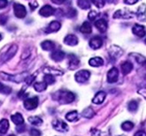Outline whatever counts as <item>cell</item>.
Masks as SVG:
<instances>
[{
	"label": "cell",
	"instance_id": "cell-1",
	"mask_svg": "<svg viewBox=\"0 0 146 136\" xmlns=\"http://www.w3.org/2000/svg\"><path fill=\"white\" fill-rule=\"evenodd\" d=\"M54 98L62 104H68V103H71L74 101L75 99V95L73 94L71 91H67V90H58V92L55 93Z\"/></svg>",
	"mask_w": 146,
	"mask_h": 136
},
{
	"label": "cell",
	"instance_id": "cell-2",
	"mask_svg": "<svg viewBox=\"0 0 146 136\" xmlns=\"http://www.w3.org/2000/svg\"><path fill=\"white\" fill-rule=\"evenodd\" d=\"M0 77L3 80L9 82H13V83H21L23 80L27 77V73H22V74H17V75H11V74H6L4 72H0Z\"/></svg>",
	"mask_w": 146,
	"mask_h": 136
},
{
	"label": "cell",
	"instance_id": "cell-3",
	"mask_svg": "<svg viewBox=\"0 0 146 136\" xmlns=\"http://www.w3.org/2000/svg\"><path fill=\"white\" fill-rule=\"evenodd\" d=\"M17 51H18V46L17 45H12L10 48H9V50L0 57V63H3V62L7 61V60L11 59V58L16 55Z\"/></svg>",
	"mask_w": 146,
	"mask_h": 136
},
{
	"label": "cell",
	"instance_id": "cell-4",
	"mask_svg": "<svg viewBox=\"0 0 146 136\" xmlns=\"http://www.w3.org/2000/svg\"><path fill=\"white\" fill-rule=\"evenodd\" d=\"M90 76H91L90 71H88V70H80V71H78L75 74V80H76V82H78V83L83 84V83H86V82L90 79Z\"/></svg>",
	"mask_w": 146,
	"mask_h": 136
},
{
	"label": "cell",
	"instance_id": "cell-5",
	"mask_svg": "<svg viewBox=\"0 0 146 136\" xmlns=\"http://www.w3.org/2000/svg\"><path fill=\"white\" fill-rule=\"evenodd\" d=\"M14 13L15 16L19 18H23L27 16V9L22 4L15 3L14 4Z\"/></svg>",
	"mask_w": 146,
	"mask_h": 136
},
{
	"label": "cell",
	"instance_id": "cell-6",
	"mask_svg": "<svg viewBox=\"0 0 146 136\" xmlns=\"http://www.w3.org/2000/svg\"><path fill=\"white\" fill-rule=\"evenodd\" d=\"M38 103H39V98L37 96H34L25 99V101L23 102V106L27 110H33L38 106Z\"/></svg>",
	"mask_w": 146,
	"mask_h": 136
},
{
	"label": "cell",
	"instance_id": "cell-7",
	"mask_svg": "<svg viewBox=\"0 0 146 136\" xmlns=\"http://www.w3.org/2000/svg\"><path fill=\"white\" fill-rule=\"evenodd\" d=\"M135 17V14L131 11H128V10H125V11H122V10H119L117 12H115V14L113 15V18H131Z\"/></svg>",
	"mask_w": 146,
	"mask_h": 136
},
{
	"label": "cell",
	"instance_id": "cell-8",
	"mask_svg": "<svg viewBox=\"0 0 146 136\" xmlns=\"http://www.w3.org/2000/svg\"><path fill=\"white\" fill-rule=\"evenodd\" d=\"M118 77H119V70L117 69L116 67H112L111 69L108 71V74H107L108 83L113 84V83H115V82H117Z\"/></svg>",
	"mask_w": 146,
	"mask_h": 136
},
{
	"label": "cell",
	"instance_id": "cell-9",
	"mask_svg": "<svg viewBox=\"0 0 146 136\" xmlns=\"http://www.w3.org/2000/svg\"><path fill=\"white\" fill-rule=\"evenodd\" d=\"M53 127L56 130L60 131V132H66L68 131V125L64 121H60V119H56L53 121Z\"/></svg>",
	"mask_w": 146,
	"mask_h": 136
},
{
	"label": "cell",
	"instance_id": "cell-10",
	"mask_svg": "<svg viewBox=\"0 0 146 136\" xmlns=\"http://www.w3.org/2000/svg\"><path fill=\"white\" fill-rule=\"evenodd\" d=\"M109 55L113 59H115V58H118L121 57L122 55H123V50H122L120 47L118 46H111L109 49Z\"/></svg>",
	"mask_w": 146,
	"mask_h": 136
},
{
	"label": "cell",
	"instance_id": "cell-11",
	"mask_svg": "<svg viewBox=\"0 0 146 136\" xmlns=\"http://www.w3.org/2000/svg\"><path fill=\"white\" fill-rule=\"evenodd\" d=\"M39 14L42 16V17H50V16L54 15L55 14V9L53 8L50 5H45L43 6L39 11Z\"/></svg>",
	"mask_w": 146,
	"mask_h": 136
},
{
	"label": "cell",
	"instance_id": "cell-12",
	"mask_svg": "<svg viewBox=\"0 0 146 136\" xmlns=\"http://www.w3.org/2000/svg\"><path fill=\"white\" fill-rule=\"evenodd\" d=\"M89 45H90V47L93 50H98V49H100L102 46V40H101L100 37H94L93 39L90 40Z\"/></svg>",
	"mask_w": 146,
	"mask_h": 136
},
{
	"label": "cell",
	"instance_id": "cell-13",
	"mask_svg": "<svg viewBox=\"0 0 146 136\" xmlns=\"http://www.w3.org/2000/svg\"><path fill=\"white\" fill-rule=\"evenodd\" d=\"M95 25H96V27L98 28V31H100V32H105L107 30V22H106V20H102V18H100V20H96L95 22Z\"/></svg>",
	"mask_w": 146,
	"mask_h": 136
},
{
	"label": "cell",
	"instance_id": "cell-14",
	"mask_svg": "<svg viewBox=\"0 0 146 136\" xmlns=\"http://www.w3.org/2000/svg\"><path fill=\"white\" fill-rule=\"evenodd\" d=\"M79 58L74 55H69V61H68V65H69V69L70 70H74L78 67L79 65Z\"/></svg>",
	"mask_w": 146,
	"mask_h": 136
},
{
	"label": "cell",
	"instance_id": "cell-15",
	"mask_svg": "<svg viewBox=\"0 0 146 136\" xmlns=\"http://www.w3.org/2000/svg\"><path fill=\"white\" fill-rule=\"evenodd\" d=\"M133 33L135 34L136 36H138V37H143L145 35L146 31H145L144 26H142V25H140V24H135L133 27Z\"/></svg>",
	"mask_w": 146,
	"mask_h": 136
},
{
	"label": "cell",
	"instance_id": "cell-16",
	"mask_svg": "<svg viewBox=\"0 0 146 136\" xmlns=\"http://www.w3.org/2000/svg\"><path fill=\"white\" fill-rule=\"evenodd\" d=\"M60 22H56V20H54V22H52L50 24L48 25V27H47L46 29V32L47 33H52V32H56L58 31V30H60Z\"/></svg>",
	"mask_w": 146,
	"mask_h": 136
},
{
	"label": "cell",
	"instance_id": "cell-17",
	"mask_svg": "<svg viewBox=\"0 0 146 136\" xmlns=\"http://www.w3.org/2000/svg\"><path fill=\"white\" fill-rule=\"evenodd\" d=\"M64 44H66L68 46H75L78 44V38H77L75 35L73 34H69L67 35L66 37L64 38Z\"/></svg>",
	"mask_w": 146,
	"mask_h": 136
},
{
	"label": "cell",
	"instance_id": "cell-18",
	"mask_svg": "<svg viewBox=\"0 0 146 136\" xmlns=\"http://www.w3.org/2000/svg\"><path fill=\"white\" fill-rule=\"evenodd\" d=\"M65 57V53H63L62 51L58 50V51H55L51 53V58L55 61H62V60Z\"/></svg>",
	"mask_w": 146,
	"mask_h": 136
},
{
	"label": "cell",
	"instance_id": "cell-19",
	"mask_svg": "<svg viewBox=\"0 0 146 136\" xmlns=\"http://www.w3.org/2000/svg\"><path fill=\"white\" fill-rule=\"evenodd\" d=\"M105 97H106V93L104 91H98L95 95V97L93 98V103H95V104H101L104 101Z\"/></svg>",
	"mask_w": 146,
	"mask_h": 136
},
{
	"label": "cell",
	"instance_id": "cell-20",
	"mask_svg": "<svg viewBox=\"0 0 146 136\" xmlns=\"http://www.w3.org/2000/svg\"><path fill=\"white\" fill-rule=\"evenodd\" d=\"M89 64L93 67H100V66H102L103 65V59L100 57H93L89 60Z\"/></svg>",
	"mask_w": 146,
	"mask_h": 136
},
{
	"label": "cell",
	"instance_id": "cell-21",
	"mask_svg": "<svg viewBox=\"0 0 146 136\" xmlns=\"http://www.w3.org/2000/svg\"><path fill=\"white\" fill-rule=\"evenodd\" d=\"M145 10H146V5H141L137 10V18H139V20H142V22H146V15H145Z\"/></svg>",
	"mask_w": 146,
	"mask_h": 136
},
{
	"label": "cell",
	"instance_id": "cell-22",
	"mask_svg": "<svg viewBox=\"0 0 146 136\" xmlns=\"http://www.w3.org/2000/svg\"><path fill=\"white\" fill-rule=\"evenodd\" d=\"M121 69H122V72H123L124 75L129 74V72L133 70V64H131L129 61H125V62L122 63Z\"/></svg>",
	"mask_w": 146,
	"mask_h": 136
},
{
	"label": "cell",
	"instance_id": "cell-23",
	"mask_svg": "<svg viewBox=\"0 0 146 136\" xmlns=\"http://www.w3.org/2000/svg\"><path fill=\"white\" fill-rule=\"evenodd\" d=\"M11 119L16 125H21L23 123V118L20 113H16L15 115H12Z\"/></svg>",
	"mask_w": 146,
	"mask_h": 136
},
{
	"label": "cell",
	"instance_id": "cell-24",
	"mask_svg": "<svg viewBox=\"0 0 146 136\" xmlns=\"http://www.w3.org/2000/svg\"><path fill=\"white\" fill-rule=\"evenodd\" d=\"M41 48L43 49L44 51H53L55 49V43H53L52 41H43L41 43Z\"/></svg>",
	"mask_w": 146,
	"mask_h": 136
},
{
	"label": "cell",
	"instance_id": "cell-25",
	"mask_svg": "<svg viewBox=\"0 0 146 136\" xmlns=\"http://www.w3.org/2000/svg\"><path fill=\"white\" fill-rule=\"evenodd\" d=\"M9 129V121L8 119H3L0 121V133L5 134Z\"/></svg>",
	"mask_w": 146,
	"mask_h": 136
},
{
	"label": "cell",
	"instance_id": "cell-26",
	"mask_svg": "<svg viewBox=\"0 0 146 136\" xmlns=\"http://www.w3.org/2000/svg\"><path fill=\"white\" fill-rule=\"evenodd\" d=\"M65 119L69 121H76L79 119V115H78V112L77 111H72V112H69V113L66 114L65 116Z\"/></svg>",
	"mask_w": 146,
	"mask_h": 136
},
{
	"label": "cell",
	"instance_id": "cell-27",
	"mask_svg": "<svg viewBox=\"0 0 146 136\" xmlns=\"http://www.w3.org/2000/svg\"><path fill=\"white\" fill-rule=\"evenodd\" d=\"M80 31H81L82 33H84V34H90L92 32L91 23L88 22H85L83 24H82V26L80 27Z\"/></svg>",
	"mask_w": 146,
	"mask_h": 136
},
{
	"label": "cell",
	"instance_id": "cell-28",
	"mask_svg": "<svg viewBox=\"0 0 146 136\" xmlns=\"http://www.w3.org/2000/svg\"><path fill=\"white\" fill-rule=\"evenodd\" d=\"M47 84L45 82H36V83L33 85V88L34 90L36 91H39V92H41V91H44L47 88Z\"/></svg>",
	"mask_w": 146,
	"mask_h": 136
},
{
	"label": "cell",
	"instance_id": "cell-29",
	"mask_svg": "<svg viewBox=\"0 0 146 136\" xmlns=\"http://www.w3.org/2000/svg\"><path fill=\"white\" fill-rule=\"evenodd\" d=\"M94 115H95V112H94V110L92 109L91 107L86 108V109L82 112V116L86 119H92L94 117Z\"/></svg>",
	"mask_w": 146,
	"mask_h": 136
},
{
	"label": "cell",
	"instance_id": "cell-30",
	"mask_svg": "<svg viewBox=\"0 0 146 136\" xmlns=\"http://www.w3.org/2000/svg\"><path fill=\"white\" fill-rule=\"evenodd\" d=\"M78 6L83 10H86V9H90L91 8V3L89 0H78L77 2Z\"/></svg>",
	"mask_w": 146,
	"mask_h": 136
},
{
	"label": "cell",
	"instance_id": "cell-31",
	"mask_svg": "<svg viewBox=\"0 0 146 136\" xmlns=\"http://www.w3.org/2000/svg\"><path fill=\"white\" fill-rule=\"evenodd\" d=\"M28 121H29V123H31V125H41L42 123H43V121H42V119L39 118V117H37V116L29 117Z\"/></svg>",
	"mask_w": 146,
	"mask_h": 136
},
{
	"label": "cell",
	"instance_id": "cell-32",
	"mask_svg": "<svg viewBox=\"0 0 146 136\" xmlns=\"http://www.w3.org/2000/svg\"><path fill=\"white\" fill-rule=\"evenodd\" d=\"M44 82H45L47 85H53V84L56 82V79L52 74L47 73L45 76H44Z\"/></svg>",
	"mask_w": 146,
	"mask_h": 136
},
{
	"label": "cell",
	"instance_id": "cell-33",
	"mask_svg": "<svg viewBox=\"0 0 146 136\" xmlns=\"http://www.w3.org/2000/svg\"><path fill=\"white\" fill-rule=\"evenodd\" d=\"M133 126H135V125H133V123H131V121H125V123H122L121 127H122V129L125 130V131H129V130L133 129Z\"/></svg>",
	"mask_w": 146,
	"mask_h": 136
},
{
	"label": "cell",
	"instance_id": "cell-34",
	"mask_svg": "<svg viewBox=\"0 0 146 136\" xmlns=\"http://www.w3.org/2000/svg\"><path fill=\"white\" fill-rule=\"evenodd\" d=\"M128 107L131 112H136V110H137V108H138V103L136 102L135 100H133V101H131L129 103Z\"/></svg>",
	"mask_w": 146,
	"mask_h": 136
},
{
	"label": "cell",
	"instance_id": "cell-35",
	"mask_svg": "<svg viewBox=\"0 0 146 136\" xmlns=\"http://www.w3.org/2000/svg\"><path fill=\"white\" fill-rule=\"evenodd\" d=\"M0 92L5 93V94H8V93L11 92V88L7 86H4L3 84L0 83Z\"/></svg>",
	"mask_w": 146,
	"mask_h": 136
},
{
	"label": "cell",
	"instance_id": "cell-36",
	"mask_svg": "<svg viewBox=\"0 0 146 136\" xmlns=\"http://www.w3.org/2000/svg\"><path fill=\"white\" fill-rule=\"evenodd\" d=\"M98 16H100V14L96 11H91L88 15V18L91 20H96V18H98Z\"/></svg>",
	"mask_w": 146,
	"mask_h": 136
},
{
	"label": "cell",
	"instance_id": "cell-37",
	"mask_svg": "<svg viewBox=\"0 0 146 136\" xmlns=\"http://www.w3.org/2000/svg\"><path fill=\"white\" fill-rule=\"evenodd\" d=\"M94 5L96 6L98 8H102L104 6V0H92Z\"/></svg>",
	"mask_w": 146,
	"mask_h": 136
},
{
	"label": "cell",
	"instance_id": "cell-38",
	"mask_svg": "<svg viewBox=\"0 0 146 136\" xmlns=\"http://www.w3.org/2000/svg\"><path fill=\"white\" fill-rule=\"evenodd\" d=\"M35 77H36V74H33L32 76H28L25 78V82H27V85H31V83L34 81Z\"/></svg>",
	"mask_w": 146,
	"mask_h": 136
},
{
	"label": "cell",
	"instance_id": "cell-39",
	"mask_svg": "<svg viewBox=\"0 0 146 136\" xmlns=\"http://www.w3.org/2000/svg\"><path fill=\"white\" fill-rule=\"evenodd\" d=\"M76 10H74V9H71V10H69L68 11V13H67V17L68 18H73V17H75L76 16Z\"/></svg>",
	"mask_w": 146,
	"mask_h": 136
},
{
	"label": "cell",
	"instance_id": "cell-40",
	"mask_svg": "<svg viewBox=\"0 0 146 136\" xmlns=\"http://www.w3.org/2000/svg\"><path fill=\"white\" fill-rule=\"evenodd\" d=\"M7 5H8L7 0H0V9H4Z\"/></svg>",
	"mask_w": 146,
	"mask_h": 136
},
{
	"label": "cell",
	"instance_id": "cell-41",
	"mask_svg": "<svg viewBox=\"0 0 146 136\" xmlns=\"http://www.w3.org/2000/svg\"><path fill=\"white\" fill-rule=\"evenodd\" d=\"M30 134H31L32 136H36V135H40L41 134V132H40L39 130L35 129V128H33V129L30 130Z\"/></svg>",
	"mask_w": 146,
	"mask_h": 136
},
{
	"label": "cell",
	"instance_id": "cell-42",
	"mask_svg": "<svg viewBox=\"0 0 146 136\" xmlns=\"http://www.w3.org/2000/svg\"><path fill=\"white\" fill-rule=\"evenodd\" d=\"M138 0H124V2L126 4H129V5H133V4H135Z\"/></svg>",
	"mask_w": 146,
	"mask_h": 136
},
{
	"label": "cell",
	"instance_id": "cell-43",
	"mask_svg": "<svg viewBox=\"0 0 146 136\" xmlns=\"http://www.w3.org/2000/svg\"><path fill=\"white\" fill-rule=\"evenodd\" d=\"M29 6H30V9H31V10H34L35 8L38 7V4H37L36 1H33L32 3H29Z\"/></svg>",
	"mask_w": 146,
	"mask_h": 136
},
{
	"label": "cell",
	"instance_id": "cell-44",
	"mask_svg": "<svg viewBox=\"0 0 146 136\" xmlns=\"http://www.w3.org/2000/svg\"><path fill=\"white\" fill-rule=\"evenodd\" d=\"M64 1H65V0H52V2H53V3L58 4V5H60V4H62Z\"/></svg>",
	"mask_w": 146,
	"mask_h": 136
},
{
	"label": "cell",
	"instance_id": "cell-45",
	"mask_svg": "<svg viewBox=\"0 0 146 136\" xmlns=\"http://www.w3.org/2000/svg\"><path fill=\"white\" fill-rule=\"evenodd\" d=\"M137 135H143V136H146V133H145V132H143V131H138V132H136V133H135V136H137Z\"/></svg>",
	"mask_w": 146,
	"mask_h": 136
},
{
	"label": "cell",
	"instance_id": "cell-46",
	"mask_svg": "<svg viewBox=\"0 0 146 136\" xmlns=\"http://www.w3.org/2000/svg\"><path fill=\"white\" fill-rule=\"evenodd\" d=\"M115 0H107V2L108 3H113V2H114Z\"/></svg>",
	"mask_w": 146,
	"mask_h": 136
},
{
	"label": "cell",
	"instance_id": "cell-47",
	"mask_svg": "<svg viewBox=\"0 0 146 136\" xmlns=\"http://www.w3.org/2000/svg\"><path fill=\"white\" fill-rule=\"evenodd\" d=\"M1 39H2V35L0 34V40H1Z\"/></svg>",
	"mask_w": 146,
	"mask_h": 136
},
{
	"label": "cell",
	"instance_id": "cell-48",
	"mask_svg": "<svg viewBox=\"0 0 146 136\" xmlns=\"http://www.w3.org/2000/svg\"><path fill=\"white\" fill-rule=\"evenodd\" d=\"M145 44H146V39H145Z\"/></svg>",
	"mask_w": 146,
	"mask_h": 136
}]
</instances>
